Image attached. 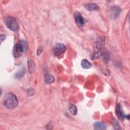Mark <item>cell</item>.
<instances>
[{
    "instance_id": "6da1fadb",
    "label": "cell",
    "mask_w": 130,
    "mask_h": 130,
    "mask_svg": "<svg viewBox=\"0 0 130 130\" xmlns=\"http://www.w3.org/2000/svg\"><path fill=\"white\" fill-rule=\"evenodd\" d=\"M3 104L7 108L13 109L17 107L18 101L17 96L14 93L12 92H8L4 96Z\"/></svg>"
},
{
    "instance_id": "ba28073f",
    "label": "cell",
    "mask_w": 130,
    "mask_h": 130,
    "mask_svg": "<svg viewBox=\"0 0 130 130\" xmlns=\"http://www.w3.org/2000/svg\"><path fill=\"white\" fill-rule=\"evenodd\" d=\"M85 8L89 11H97L99 10V6L93 3H90L87 4L85 6Z\"/></svg>"
},
{
    "instance_id": "9c48e42d",
    "label": "cell",
    "mask_w": 130,
    "mask_h": 130,
    "mask_svg": "<svg viewBox=\"0 0 130 130\" xmlns=\"http://www.w3.org/2000/svg\"><path fill=\"white\" fill-rule=\"evenodd\" d=\"M93 128L94 129H106L107 127L102 122H96L93 124Z\"/></svg>"
},
{
    "instance_id": "9a60e30c",
    "label": "cell",
    "mask_w": 130,
    "mask_h": 130,
    "mask_svg": "<svg viewBox=\"0 0 130 130\" xmlns=\"http://www.w3.org/2000/svg\"><path fill=\"white\" fill-rule=\"evenodd\" d=\"M25 74V70L24 68H22L20 71L18 72L15 74V77L16 78H22Z\"/></svg>"
},
{
    "instance_id": "ac0fdd59",
    "label": "cell",
    "mask_w": 130,
    "mask_h": 130,
    "mask_svg": "<svg viewBox=\"0 0 130 130\" xmlns=\"http://www.w3.org/2000/svg\"><path fill=\"white\" fill-rule=\"evenodd\" d=\"M6 38V35H1V43Z\"/></svg>"
},
{
    "instance_id": "e0dca14e",
    "label": "cell",
    "mask_w": 130,
    "mask_h": 130,
    "mask_svg": "<svg viewBox=\"0 0 130 130\" xmlns=\"http://www.w3.org/2000/svg\"><path fill=\"white\" fill-rule=\"evenodd\" d=\"M103 56V59H104V61L106 63L108 62V60L109 59V57H110L109 54L108 53H104Z\"/></svg>"
},
{
    "instance_id": "30bf717a",
    "label": "cell",
    "mask_w": 130,
    "mask_h": 130,
    "mask_svg": "<svg viewBox=\"0 0 130 130\" xmlns=\"http://www.w3.org/2000/svg\"><path fill=\"white\" fill-rule=\"evenodd\" d=\"M44 81L47 84H51L54 81V78L52 75L47 74L44 76Z\"/></svg>"
},
{
    "instance_id": "8992f818",
    "label": "cell",
    "mask_w": 130,
    "mask_h": 130,
    "mask_svg": "<svg viewBox=\"0 0 130 130\" xmlns=\"http://www.w3.org/2000/svg\"><path fill=\"white\" fill-rule=\"evenodd\" d=\"M74 18L77 25L80 27H83L84 24V21L82 15L78 12H75L74 14Z\"/></svg>"
},
{
    "instance_id": "7c38bea8",
    "label": "cell",
    "mask_w": 130,
    "mask_h": 130,
    "mask_svg": "<svg viewBox=\"0 0 130 130\" xmlns=\"http://www.w3.org/2000/svg\"><path fill=\"white\" fill-rule=\"evenodd\" d=\"M81 66L83 69H88L91 67V64L86 59H83L81 62Z\"/></svg>"
},
{
    "instance_id": "4fadbf2b",
    "label": "cell",
    "mask_w": 130,
    "mask_h": 130,
    "mask_svg": "<svg viewBox=\"0 0 130 130\" xmlns=\"http://www.w3.org/2000/svg\"><path fill=\"white\" fill-rule=\"evenodd\" d=\"M28 68L29 72L32 74L35 70V66L34 62L32 60L28 61Z\"/></svg>"
},
{
    "instance_id": "277c9868",
    "label": "cell",
    "mask_w": 130,
    "mask_h": 130,
    "mask_svg": "<svg viewBox=\"0 0 130 130\" xmlns=\"http://www.w3.org/2000/svg\"><path fill=\"white\" fill-rule=\"evenodd\" d=\"M66 50V46L62 43H57L53 47V53L55 56H59L64 53Z\"/></svg>"
},
{
    "instance_id": "8fae6325",
    "label": "cell",
    "mask_w": 130,
    "mask_h": 130,
    "mask_svg": "<svg viewBox=\"0 0 130 130\" xmlns=\"http://www.w3.org/2000/svg\"><path fill=\"white\" fill-rule=\"evenodd\" d=\"M120 12V9L116 6L115 7H113L111 9V14H112V16L114 18L115 17H117V15H118V14H119Z\"/></svg>"
},
{
    "instance_id": "2e32d148",
    "label": "cell",
    "mask_w": 130,
    "mask_h": 130,
    "mask_svg": "<svg viewBox=\"0 0 130 130\" xmlns=\"http://www.w3.org/2000/svg\"><path fill=\"white\" fill-rule=\"evenodd\" d=\"M19 43L22 46V47L23 49L24 52H26L28 49V45H27V43H26V42L24 40H21V41H20V42Z\"/></svg>"
},
{
    "instance_id": "7a4b0ae2",
    "label": "cell",
    "mask_w": 130,
    "mask_h": 130,
    "mask_svg": "<svg viewBox=\"0 0 130 130\" xmlns=\"http://www.w3.org/2000/svg\"><path fill=\"white\" fill-rule=\"evenodd\" d=\"M104 38L100 37L96 41L93 48V52L91 55V59H95L99 58L102 54V49L104 47Z\"/></svg>"
},
{
    "instance_id": "5bb4252c",
    "label": "cell",
    "mask_w": 130,
    "mask_h": 130,
    "mask_svg": "<svg viewBox=\"0 0 130 130\" xmlns=\"http://www.w3.org/2000/svg\"><path fill=\"white\" fill-rule=\"evenodd\" d=\"M69 110L70 111V112L73 114V115H76L77 113V109L76 108V107L72 104H70L69 105Z\"/></svg>"
},
{
    "instance_id": "5b68a950",
    "label": "cell",
    "mask_w": 130,
    "mask_h": 130,
    "mask_svg": "<svg viewBox=\"0 0 130 130\" xmlns=\"http://www.w3.org/2000/svg\"><path fill=\"white\" fill-rule=\"evenodd\" d=\"M23 52V49L19 43L15 45L13 49V55L14 57L18 58L20 57Z\"/></svg>"
},
{
    "instance_id": "3957f363",
    "label": "cell",
    "mask_w": 130,
    "mask_h": 130,
    "mask_svg": "<svg viewBox=\"0 0 130 130\" xmlns=\"http://www.w3.org/2000/svg\"><path fill=\"white\" fill-rule=\"evenodd\" d=\"M5 23L7 27L12 31H16L19 28V25L16 19L13 16H9L6 19Z\"/></svg>"
},
{
    "instance_id": "52a82bcc",
    "label": "cell",
    "mask_w": 130,
    "mask_h": 130,
    "mask_svg": "<svg viewBox=\"0 0 130 130\" xmlns=\"http://www.w3.org/2000/svg\"><path fill=\"white\" fill-rule=\"evenodd\" d=\"M116 113H117V115L118 117V118H119V119H120L121 120H123L124 118H126L127 117L128 118H129V115H125L122 110L121 107L120 106V105L119 104H117V107H116Z\"/></svg>"
}]
</instances>
